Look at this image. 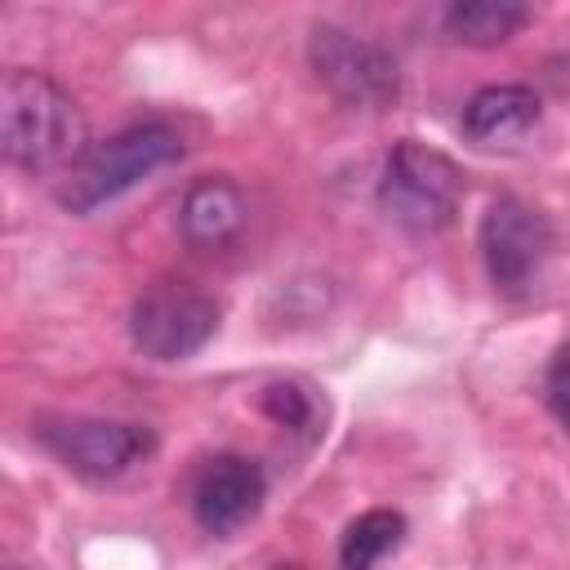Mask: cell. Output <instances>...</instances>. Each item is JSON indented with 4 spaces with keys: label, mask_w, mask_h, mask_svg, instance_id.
I'll return each instance as SVG.
<instances>
[{
    "label": "cell",
    "mask_w": 570,
    "mask_h": 570,
    "mask_svg": "<svg viewBox=\"0 0 570 570\" xmlns=\"http://www.w3.org/2000/svg\"><path fill=\"white\" fill-rule=\"evenodd\" d=\"M36 436L62 468L89 481H111L151 450L147 428L111 423V419H58V423H40Z\"/></svg>",
    "instance_id": "cell-7"
},
{
    "label": "cell",
    "mask_w": 570,
    "mask_h": 570,
    "mask_svg": "<svg viewBox=\"0 0 570 570\" xmlns=\"http://www.w3.org/2000/svg\"><path fill=\"white\" fill-rule=\"evenodd\" d=\"M307 62L316 71V80L343 102V107H392L401 98V67L396 58L365 40V36H352L343 27H316L312 40H307Z\"/></svg>",
    "instance_id": "cell-5"
},
{
    "label": "cell",
    "mask_w": 570,
    "mask_h": 570,
    "mask_svg": "<svg viewBox=\"0 0 570 570\" xmlns=\"http://www.w3.org/2000/svg\"><path fill=\"white\" fill-rule=\"evenodd\" d=\"M263 494H267V476H263V468L254 459H245V454H218L196 476L191 512H196L200 530L232 534L245 521H254V512L263 508Z\"/></svg>",
    "instance_id": "cell-8"
},
{
    "label": "cell",
    "mask_w": 570,
    "mask_h": 570,
    "mask_svg": "<svg viewBox=\"0 0 570 570\" xmlns=\"http://www.w3.org/2000/svg\"><path fill=\"white\" fill-rule=\"evenodd\" d=\"M463 200V169L419 142V138H401L387 151L383 178H379V209L410 236H436L454 223Z\"/></svg>",
    "instance_id": "cell-3"
},
{
    "label": "cell",
    "mask_w": 570,
    "mask_h": 570,
    "mask_svg": "<svg viewBox=\"0 0 570 570\" xmlns=\"http://www.w3.org/2000/svg\"><path fill=\"white\" fill-rule=\"evenodd\" d=\"M405 539V517L396 508H370L361 512L338 543V561L343 570H374L387 552H396Z\"/></svg>",
    "instance_id": "cell-12"
},
{
    "label": "cell",
    "mask_w": 570,
    "mask_h": 570,
    "mask_svg": "<svg viewBox=\"0 0 570 570\" xmlns=\"http://www.w3.org/2000/svg\"><path fill=\"white\" fill-rule=\"evenodd\" d=\"M543 116V102L530 85H490L476 89L459 116V129L476 147H512Z\"/></svg>",
    "instance_id": "cell-9"
},
{
    "label": "cell",
    "mask_w": 570,
    "mask_h": 570,
    "mask_svg": "<svg viewBox=\"0 0 570 570\" xmlns=\"http://www.w3.org/2000/svg\"><path fill=\"white\" fill-rule=\"evenodd\" d=\"M0 151L13 169L45 174L76 165L85 151V120L71 94L45 71L13 67L0 80Z\"/></svg>",
    "instance_id": "cell-1"
},
{
    "label": "cell",
    "mask_w": 570,
    "mask_h": 570,
    "mask_svg": "<svg viewBox=\"0 0 570 570\" xmlns=\"http://www.w3.org/2000/svg\"><path fill=\"white\" fill-rule=\"evenodd\" d=\"M548 405H552L557 423L570 432V343L548 365Z\"/></svg>",
    "instance_id": "cell-14"
},
{
    "label": "cell",
    "mask_w": 570,
    "mask_h": 570,
    "mask_svg": "<svg viewBox=\"0 0 570 570\" xmlns=\"http://www.w3.org/2000/svg\"><path fill=\"white\" fill-rule=\"evenodd\" d=\"M218 330V303L191 281H156L134 298L129 334L151 361H187Z\"/></svg>",
    "instance_id": "cell-4"
},
{
    "label": "cell",
    "mask_w": 570,
    "mask_h": 570,
    "mask_svg": "<svg viewBox=\"0 0 570 570\" xmlns=\"http://www.w3.org/2000/svg\"><path fill=\"white\" fill-rule=\"evenodd\" d=\"M272 570H303L298 561H281V566H272Z\"/></svg>",
    "instance_id": "cell-15"
},
{
    "label": "cell",
    "mask_w": 570,
    "mask_h": 570,
    "mask_svg": "<svg viewBox=\"0 0 570 570\" xmlns=\"http://www.w3.org/2000/svg\"><path fill=\"white\" fill-rule=\"evenodd\" d=\"M9 570H22V566H9Z\"/></svg>",
    "instance_id": "cell-16"
},
{
    "label": "cell",
    "mask_w": 570,
    "mask_h": 570,
    "mask_svg": "<svg viewBox=\"0 0 570 570\" xmlns=\"http://www.w3.org/2000/svg\"><path fill=\"white\" fill-rule=\"evenodd\" d=\"M525 22H530V9L517 0H459L445 9L450 40L472 45V49H494V45L512 40Z\"/></svg>",
    "instance_id": "cell-11"
},
{
    "label": "cell",
    "mask_w": 570,
    "mask_h": 570,
    "mask_svg": "<svg viewBox=\"0 0 570 570\" xmlns=\"http://www.w3.org/2000/svg\"><path fill=\"white\" fill-rule=\"evenodd\" d=\"M178 156H183L178 129H169L160 120L129 125L102 142H89L76 156V165H67V174L58 183V205L71 214H94L98 205L116 200L120 191H129L147 174L174 165Z\"/></svg>",
    "instance_id": "cell-2"
},
{
    "label": "cell",
    "mask_w": 570,
    "mask_h": 570,
    "mask_svg": "<svg viewBox=\"0 0 570 570\" xmlns=\"http://www.w3.org/2000/svg\"><path fill=\"white\" fill-rule=\"evenodd\" d=\"M258 410L276 423V428H312L316 419V401L303 383L294 379H281V383H267L263 396H258Z\"/></svg>",
    "instance_id": "cell-13"
},
{
    "label": "cell",
    "mask_w": 570,
    "mask_h": 570,
    "mask_svg": "<svg viewBox=\"0 0 570 570\" xmlns=\"http://www.w3.org/2000/svg\"><path fill=\"white\" fill-rule=\"evenodd\" d=\"M245 223V196L232 178H196L178 205V227L196 249L227 245Z\"/></svg>",
    "instance_id": "cell-10"
},
{
    "label": "cell",
    "mask_w": 570,
    "mask_h": 570,
    "mask_svg": "<svg viewBox=\"0 0 570 570\" xmlns=\"http://www.w3.org/2000/svg\"><path fill=\"white\" fill-rule=\"evenodd\" d=\"M481 258L499 294H525L552 254V223L521 196H499L481 218Z\"/></svg>",
    "instance_id": "cell-6"
}]
</instances>
